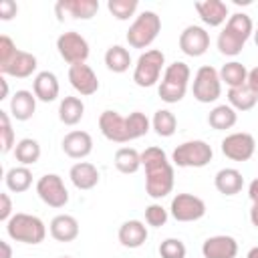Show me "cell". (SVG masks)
<instances>
[{
    "instance_id": "5bb4252c",
    "label": "cell",
    "mask_w": 258,
    "mask_h": 258,
    "mask_svg": "<svg viewBox=\"0 0 258 258\" xmlns=\"http://www.w3.org/2000/svg\"><path fill=\"white\" fill-rule=\"evenodd\" d=\"M179 48L187 56H202L210 48V34L206 32V28L189 24L179 34Z\"/></svg>"
},
{
    "instance_id": "e575fe53",
    "label": "cell",
    "mask_w": 258,
    "mask_h": 258,
    "mask_svg": "<svg viewBox=\"0 0 258 258\" xmlns=\"http://www.w3.org/2000/svg\"><path fill=\"white\" fill-rule=\"evenodd\" d=\"M151 127L155 129V133L159 137H171L175 133V129H177V119H175V115L171 111L159 109V111H155V115L151 119Z\"/></svg>"
},
{
    "instance_id": "7c38bea8",
    "label": "cell",
    "mask_w": 258,
    "mask_h": 258,
    "mask_svg": "<svg viewBox=\"0 0 258 258\" xmlns=\"http://www.w3.org/2000/svg\"><path fill=\"white\" fill-rule=\"evenodd\" d=\"M169 212L177 222H196L206 216V202L194 194H177L171 200Z\"/></svg>"
},
{
    "instance_id": "836d02e7",
    "label": "cell",
    "mask_w": 258,
    "mask_h": 258,
    "mask_svg": "<svg viewBox=\"0 0 258 258\" xmlns=\"http://www.w3.org/2000/svg\"><path fill=\"white\" fill-rule=\"evenodd\" d=\"M14 157L20 165H34L38 159H40V145L36 139H30V137H24L16 143L14 147Z\"/></svg>"
},
{
    "instance_id": "7402d4cb",
    "label": "cell",
    "mask_w": 258,
    "mask_h": 258,
    "mask_svg": "<svg viewBox=\"0 0 258 258\" xmlns=\"http://www.w3.org/2000/svg\"><path fill=\"white\" fill-rule=\"evenodd\" d=\"M117 238L125 248H141L147 240V226L139 220H127L119 226Z\"/></svg>"
},
{
    "instance_id": "9c48e42d",
    "label": "cell",
    "mask_w": 258,
    "mask_h": 258,
    "mask_svg": "<svg viewBox=\"0 0 258 258\" xmlns=\"http://www.w3.org/2000/svg\"><path fill=\"white\" fill-rule=\"evenodd\" d=\"M56 50H58L60 58L64 62H69V64L87 62V58H89V42L77 30L62 32L56 38Z\"/></svg>"
},
{
    "instance_id": "c3c4849f",
    "label": "cell",
    "mask_w": 258,
    "mask_h": 258,
    "mask_svg": "<svg viewBox=\"0 0 258 258\" xmlns=\"http://www.w3.org/2000/svg\"><path fill=\"white\" fill-rule=\"evenodd\" d=\"M254 42H256V46H258V28L254 30Z\"/></svg>"
},
{
    "instance_id": "7a4b0ae2",
    "label": "cell",
    "mask_w": 258,
    "mask_h": 258,
    "mask_svg": "<svg viewBox=\"0 0 258 258\" xmlns=\"http://www.w3.org/2000/svg\"><path fill=\"white\" fill-rule=\"evenodd\" d=\"M254 34L252 18L244 12H236L228 18L226 26L218 34V50L226 56H236L242 52L246 40Z\"/></svg>"
},
{
    "instance_id": "bcb514c9",
    "label": "cell",
    "mask_w": 258,
    "mask_h": 258,
    "mask_svg": "<svg viewBox=\"0 0 258 258\" xmlns=\"http://www.w3.org/2000/svg\"><path fill=\"white\" fill-rule=\"evenodd\" d=\"M0 85H2V95H0V99H6V97H8V83H6L4 77L0 79Z\"/></svg>"
},
{
    "instance_id": "ba28073f",
    "label": "cell",
    "mask_w": 258,
    "mask_h": 258,
    "mask_svg": "<svg viewBox=\"0 0 258 258\" xmlns=\"http://www.w3.org/2000/svg\"><path fill=\"white\" fill-rule=\"evenodd\" d=\"M191 93H194V99L200 101V103H214V101H218L220 95H222L220 73L214 67H210V64L200 67L196 77H194Z\"/></svg>"
},
{
    "instance_id": "74e56055",
    "label": "cell",
    "mask_w": 258,
    "mask_h": 258,
    "mask_svg": "<svg viewBox=\"0 0 258 258\" xmlns=\"http://www.w3.org/2000/svg\"><path fill=\"white\" fill-rule=\"evenodd\" d=\"M185 244L179 238H165L159 244V256L161 258H185Z\"/></svg>"
},
{
    "instance_id": "ffe728a7",
    "label": "cell",
    "mask_w": 258,
    "mask_h": 258,
    "mask_svg": "<svg viewBox=\"0 0 258 258\" xmlns=\"http://www.w3.org/2000/svg\"><path fill=\"white\" fill-rule=\"evenodd\" d=\"M36 56L26 52V50H18L10 62H6L4 67H0L2 75L14 77V79H28L34 71H36Z\"/></svg>"
},
{
    "instance_id": "2e32d148",
    "label": "cell",
    "mask_w": 258,
    "mask_h": 258,
    "mask_svg": "<svg viewBox=\"0 0 258 258\" xmlns=\"http://www.w3.org/2000/svg\"><path fill=\"white\" fill-rule=\"evenodd\" d=\"M54 10L58 20H62L64 14L77 20H89L99 12V0H60L56 2Z\"/></svg>"
},
{
    "instance_id": "f1b7e54d",
    "label": "cell",
    "mask_w": 258,
    "mask_h": 258,
    "mask_svg": "<svg viewBox=\"0 0 258 258\" xmlns=\"http://www.w3.org/2000/svg\"><path fill=\"white\" fill-rule=\"evenodd\" d=\"M238 121V113L230 107V105H216L210 115H208V123L212 129L216 131H226V129H232Z\"/></svg>"
},
{
    "instance_id": "ee69618b",
    "label": "cell",
    "mask_w": 258,
    "mask_h": 258,
    "mask_svg": "<svg viewBox=\"0 0 258 258\" xmlns=\"http://www.w3.org/2000/svg\"><path fill=\"white\" fill-rule=\"evenodd\" d=\"M246 85L258 95V67H254V69L248 71V81H246Z\"/></svg>"
},
{
    "instance_id": "d6a6232c",
    "label": "cell",
    "mask_w": 258,
    "mask_h": 258,
    "mask_svg": "<svg viewBox=\"0 0 258 258\" xmlns=\"http://www.w3.org/2000/svg\"><path fill=\"white\" fill-rule=\"evenodd\" d=\"M220 81L226 83L230 89L242 87L248 81V69L238 60H230L220 69Z\"/></svg>"
},
{
    "instance_id": "83f0119b",
    "label": "cell",
    "mask_w": 258,
    "mask_h": 258,
    "mask_svg": "<svg viewBox=\"0 0 258 258\" xmlns=\"http://www.w3.org/2000/svg\"><path fill=\"white\" fill-rule=\"evenodd\" d=\"M85 115V103L79 97H64L58 105V119L64 125H77Z\"/></svg>"
},
{
    "instance_id": "f6af8a7d",
    "label": "cell",
    "mask_w": 258,
    "mask_h": 258,
    "mask_svg": "<svg viewBox=\"0 0 258 258\" xmlns=\"http://www.w3.org/2000/svg\"><path fill=\"white\" fill-rule=\"evenodd\" d=\"M0 250H2V256H0V258H12V248H10L8 242L0 240Z\"/></svg>"
},
{
    "instance_id": "4fadbf2b",
    "label": "cell",
    "mask_w": 258,
    "mask_h": 258,
    "mask_svg": "<svg viewBox=\"0 0 258 258\" xmlns=\"http://www.w3.org/2000/svg\"><path fill=\"white\" fill-rule=\"evenodd\" d=\"M99 129H101L103 137L113 141V143H127V141H131L127 117H121L117 111H111V109L103 111L101 117H99Z\"/></svg>"
},
{
    "instance_id": "7dc6e473",
    "label": "cell",
    "mask_w": 258,
    "mask_h": 258,
    "mask_svg": "<svg viewBox=\"0 0 258 258\" xmlns=\"http://www.w3.org/2000/svg\"><path fill=\"white\" fill-rule=\"evenodd\" d=\"M246 258H258V246L250 248V250H248V254H246Z\"/></svg>"
},
{
    "instance_id": "484cf974",
    "label": "cell",
    "mask_w": 258,
    "mask_h": 258,
    "mask_svg": "<svg viewBox=\"0 0 258 258\" xmlns=\"http://www.w3.org/2000/svg\"><path fill=\"white\" fill-rule=\"evenodd\" d=\"M214 185L220 194L224 196H236L242 191V185H244V177L242 173L236 169V167H224L216 173L214 177Z\"/></svg>"
},
{
    "instance_id": "f35d334b",
    "label": "cell",
    "mask_w": 258,
    "mask_h": 258,
    "mask_svg": "<svg viewBox=\"0 0 258 258\" xmlns=\"http://www.w3.org/2000/svg\"><path fill=\"white\" fill-rule=\"evenodd\" d=\"M167 216H169V214H167V210H165L161 204H151V206L145 208V222H147L149 226H153V228L165 226Z\"/></svg>"
},
{
    "instance_id": "277c9868",
    "label": "cell",
    "mask_w": 258,
    "mask_h": 258,
    "mask_svg": "<svg viewBox=\"0 0 258 258\" xmlns=\"http://www.w3.org/2000/svg\"><path fill=\"white\" fill-rule=\"evenodd\" d=\"M6 234L14 242L22 244H40L46 238V226L40 218L32 214L18 212L6 222Z\"/></svg>"
},
{
    "instance_id": "7bdbcfd3",
    "label": "cell",
    "mask_w": 258,
    "mask_h": 258,
    "mask_svg": "<svg viewBox=\"0 0 258 258\" xmlns=\"http://www.w3.org/2000/svg\"><path fill=\"white\" fill-rule=\"evenodd\" d=\"M16 12H18V6H16L14 0H2V2H0V18H2V20L14 18Z\"/></svg>"
},
{
    "instance_id": "8d00e7d4",
    "label": "cell",
    "mask_w": 258,
    "mask_h": 258,
    "mask_svg": "<svg viewBox=\"0 0 258 258\" xmlns=\"http://www.w3.org/2000/svg\"><path fill=\"white\" fill-rule=\"evenodd\" d=\"M0 149L2 153H8L16 147L14 143V129H12V123H10V117L6 111H0Z\"/></svg>"
},
{
    "instance_id": "9a60e30c",
    "label": "cell",
    "mask_w": 258,
    "mask_h": 258,
    "mask_svg": "<svg viewBox=\"0 0 258 258\" xmlns=\"http://www.w3.org/2000/svg\"><path fill=\"white\" fill-rule=\"evenodd\" d=\"M69 81L73 85V89L77 93H81L83 97L95 95L99 91V79L95 75V71L87 64V62H79V64H71L69 67Z\"/></svg>"
},
{
    "instance_id": "b9f144b4",
    "label": "cell",
    "mask_w": 258,
    "mask_h": 258,
    "mask_svg": "<svg viewBox=\"0 0 258 258\" xmlns=\"http://www.w3.org/2000/svg\"><path fill=\"white\" fill-rule=\"evenodd\" d=\"M12 202H10V196L6 191L0 194V220L2 222H8L12 218Z\"/></svg>"
},
{
    "instance_id": "30bf717a",
    "label": "cell",
    "mask_w": 258,
    "mask_h": 258,
    "mask_svg": "<svg viewBox=\"0 0 258 258\" xmlns=\"http://www.w3.org/2000/svg\"><path fill=\"white\" fill-rule=\"evenodd\" d=\"M36 194L38 198L50 206V208H64L69 204V191L64 187V181L60 175L56 173H44L38 181H36Z\"/></svg>"
},
{
    "instance_id": "3957f363",
    "label": "cell",
    "mask_w": 258,
    "mask_h": 258,
    "mask_svg": "<svg viewBox=\"0 0 258 258\" xmlns=\"http://www.w3.org/2000/svg\"><path fill=\"white\" fill-rule=\"evenodd\" d=\"M189 77H191V71H189V67L185 62L175 60V62L167 64L165 71H163L159 89H157L159 99L169 103V105L171 103H179L187 93Z\"/></svg>"
},
{
    "instance_id": "f546056e",
    "label": "cell",
    "mask_w": 258,
    "mask_h": 258,
    "mask_svg": "<svg viewBox=\"0 0 258 258\" xmlns=\"http://www.w3.org/2000/svg\"><path fill=\"white\" fill-rule=\"evenodd\" d=\"M6 187L14 194H22L26 191L30 185H32V171L26 167V165H16V167H10L6 171Z\"/></svg>"
},
{
    "instance_id": "cb8c5ba5",
    "label": "cell",
    "mask_w": 258,
    "mask_h": 258,
    "mask_svg": "<svg viewBox=\"0 0 258 258\" xmlns=\"http://www.w3.org/2000/svg\"><path fill=\"white\" fill-rule=\"evenodd\" d=\"M69 177H71V181L77 189L87 191V189H93L99 183V169L89 161H79L71 167Z\"/></svg>"
},
{
    "instance_id": "681fc988",
    "label": "cell",
    "mask_w": 258,
    "mask_h": 258,
    "mask_svg": "<svg viewBox=\"0 0 258 258\" xmlns=\"http://www.w3.org/2000/svg\"><path fill=\"white\" fill-rule=\"evenodd\" d=\"M60 258H71V256H60Z\"/></svg>"
},
{
    "instance_id": "52a82bcc",
    "label": "cell",
    "mask_w": 258,
    "mask_h": 258,
    "mask_svg": "<svg viewBox=\"0 0 258 258\" xmlns=\"http://www.w3.org/2000/svg\"><path fill=\"white\" fill-rule=\"evenodd\" d=\"M163 64H165V54L157 48H151V50H145L139 58H137V64H135V71H133V81L137 87H153L159 77H161V71H163Z\"/></svg>"
},
{
    "instance_id": "ab89813d",
    "label": "cell",
    "mask_w": 258,
    "mask_h": 258,
    "mask_svg": "<svg viewBox=\"0 0 258 258\" xmlns=\"http://www.w3.org/2000/svg\"><path fill=\"white\" fill-rule=\"evenodd\" d=\"M16 52H18V48H16V44L12 42V38L6 36V34H2V36H0V67H4L6 62H10Z\"/></svg>"
},
{
    "instance_id": "d4e9b609",
    "label": "cell",
    "mask_w": 258,
    "mask_h": 258,
    "mask_svg": "<svg viewBox=\"0 0 258 258\" xmlns=\"http://www.w3.org/2000/svg\"><path fill=\"white\" fill-rule=\"evenodd\" d=\"M36 111V95L26 91V89H20L12 95L10 99V113L16 121H28Z\"/></svg>"
},
{
    "instance_id": "8fae6325",
    "label": "cell",
    "mask_w": 258,
    "mask_h": 258,
    "mask_svg": "<svg viewBox=\"0 0 258 258\" xmlns=\"http://www.w3.org/2000/svg\"><path fill=\"white\" fill-rule=\"evenodd\" d=\"M254 151L256 139L246 131H236L222 139V153L232 161H248Z\"/></svg>"
},
{
    "instance_id": "e0dca14e",
    "label": "cell",
    "mask_w": 258,
    "mask_h": 258,
    "mask_svg": "<svg viewBox=\"0 0 258 258\" xmlns=\"http://www.w3.org/2000/svg\"><path fill=\"white\" fill-rule=\"evenodd\" d=\"M202 254H204V258H236L238 242L232 236L218 234V236L208 238L202 244Z\"/></svg>"
},
{
    "instance_id": "d590c367",
    "label": "cell",
    "mask_w": 258,
    "mask_h": 258,
    "mask_svg": "<svg viewBox=\"0 0 258 258\" xmlns=\"http://www.w3.org/2000/svg\"><path fill=\"white\" fill-rule=\"evenodd\" d=\"M137 6H139L137 0H109V2H107L109 12H111L117 20H129V18L135 14Z\"/></svg>"
},
{
    "instance_id": "44dd1931",
    "label": "cell",
    "mask_w": 258,
    "mask_h": 258,
    "mask_svg": "<svg viewBox=\"0 0 258 258\" xmlns=\"http://www.w3.org/2000/svg\"><path fill=\"white\" fill-rule=\"evenodd\" d=\"M32 93L36 95L38 101L42 103H52L56 101L58 93H60V85H58V79L54 73L50 71H40L34 81H32Z\"/></svg>"
},
{
    "instance_id": "4316f807",
    "label": "cell",
    "mask_w": 258,
    "mask_h": 258,
    "mask_svg": "<svg viewBox=\"0 0 258 258\" xmlns=\"http://www.w3.org/2000/svg\"><path fill=\"white\" fill-rule=\"evenodd\" d=\"M256 103H258V95L248 85L228 89V105L234 111H250L256 107Z\"/></svg>"
},
{
    "instance_id": "4dcf8cb0",
    "label": "cell",
    "mask_w": 258,
    "mask_h": 258,
    "mask_svg": "<svg viewBox=\"0 0 258 258\" xmlns=\"http://www.w3.org/2000/svg\"><path fill=\"white\" fill-rule=\"evenodd\" d=\"M115 167L121 173H135L141 167V153L133 147H119L115 151V159H113Z\"/></svg>"
},
{
    "instance_id": "603a6c76",
    "label": "cell",
    "mask_w": 258,
    "mask_h": 258,
    "mask_svg": "<svg viewBox=\"0 0 258 258\" xmlns=\"http://www.w3.org/2000/svg\"><path fill=\"white\" fill-rule=\"evenodd\" d=\"M48 232L50 236L56 240V242H73L77 240L79 236V222L75 216H69V214H58L50 220V226H48Z\"/></svg>"
},
{
    "instance_id": "60d3db41",
    "label": "cell",
    "mask_w": 258,
    "mask_h": 258,
    "mask_svg": "<svg viewBox=\"0 0 258 258\" xmlns=\"http://www.w3.org/2000/svg\"><path fill=\"white\" fill-rule=\"evenodd\" d=\"M248 198L252 202V208H250V222L252 226L258 228V177H254L248 185Z\"/></svg>"
},
{
    "instance_id": "d6986e66",
    "label": "cell",
    "mask_w": 258,
    "mask_h": 258,
    "mask_svg": "<svg viewBox=\"0 0 258 258\" xmlns=\"http://www.w3.org/2000/svg\"><path fill=\"white\" fill-rule=\"evenodd\" d=\"M196 12L202 18V22L208 26H220L226 22V18H230L228 16V4L222 0H198Z\"/></svg>"
},
{
    "instance_id": "8992f818",
    "label": "cell",
    "mask_w": 258,
    "mask_h": 258,
    "mask_svg": "<svg viewBox=\"0 0 258 258\" xmlns=\"http://www.w3.org/2000/svg\"><path fill=\"white\" fill-rule=\"evenodd\" d=\"M212 157H214L212 147L202 139L183 141L171 153V161L177 167H204L212 161Z\"/></svg>"
},
{
    "instance_id": "1f68e13d",
    "label": "cell",
    "mask_w": 258,
    "mask_h": 258,
    "mask_svg": "<svg viewBox=\"0 0 258 258\" xmlns=\"http://www.w3.org/2000/svg\"><path fill=\"white\" fill-rule=\"evenodd\" d=\"M105 64H107V69L113 71V73H125V71H129V67H131V54H129V50H127L125 46L113 44V46H109L107 52H105Z\"/></svg>"
},
{
    "instance_id": "6da1fadb",
    "label": "cell",
    "mask_w": 258,
    "mask_h": 258,
    "mask_svg": "<svg viewBox=\"0 0 258 258\" xmlns=\"http://www.w3.org/2000/svg\"><path fill=\"white\" fill-rule=\"evenodd\" d=\"M141 165L145 167V191L153 200H161L173 189V165L165 151L159 147H147L141 151Z\"/></svg>"
},
{
    "instance_id": "ac0fdd59",
    "label": "cell",
    "mask_w": 258,
    "mask_h": 258,
    "mask_svg": "<svg viewBox=\"0 0 258 258\" xmlns=\"http://www.w3.org/2000/svg\"><path fill=\"white\" fill-rule=\"evenodd\" d=\"M62 151L73 159H83L93 151V137L81 129L69 131L62 137Z\"/></svg>"
},
{
    "instance_id": "5b68a950",
    "label": "cell",
    "mask_w": 258,
    "mask_h": 258,
    "mask_svg": "<svg viewBox=\"0 0 258 258\" xmlns=\"http://www.w3.org/2000/svg\"><path fill=\"white\" fill-rule=\"evenodd\" d=\"M161 30V18L153 10H143L127 30V42L133 48H147Z\"/></svg>"
}]
</instances>
